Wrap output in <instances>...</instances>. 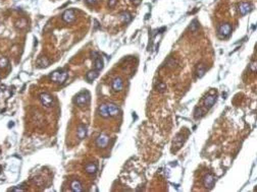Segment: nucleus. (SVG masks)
<instances>
[{
    "mask_svg": "<svg viewBox=\"0 0 257 192\" xmlns=\"http://www.w3.org/2000/svg\"><path fill=\"white\" fill-rule=\"evenodd\" d=\"M50 78L54 82L63 83L66 80V78H68V72H66V71H62V70L54 71L53 73H51Z\"/></svg>",
    "mask_w": 257,
    "mask_h": 192,
    "instance_id": "obj_1",
    "label": "nucleus"
},
{
    "mask_svg": "<svg viewBox=\"0 0 257 192\" xmlns=\"http://www.w3.org/2000/svg\"><path fill=\"white\" fill-rule=\"evenodd\" d=\"M89 100H90V93L88 92H86V90H84V92L80 93L79 95L76 96L75 103L79 106H84L89 102Z\"/></svg>",
    "mask_w": 257,
    "mask_h": 192,
    "instance_id": "obj_2",
    "label": "nucleus"
},
{
    "mask_svg": "<svg viewBox=\"0 0 257 192\" xmlns=\"http://www.w3.org/2000/svg\"><path fill=\"white\" fill-rule=\"evenodd\" d=\"M215 183V177L212 174H206L203 178V185L206 189H211Z\"/></svg>",
    "mask_w": 257,
    "mask_h": 192,
    "instance_id": "obj_3",
    "label": "nucleus"
},
{
    "mask_svg": "<svg viewBox=\"0 0 257 192\" xmlns=\"http://www.w3.org/2000/svg\"><path fill=\"white\" fill-rule=\"evenodd\" d=\"M238 9L241 13V15H245V14L249 13L252 9H253V5L249 2H240Z\"/></svg>",
    "mask_w": 257,
    "mask_h": 192,
    "instance_id": "obj_4",
    "label": "nucleus"
},
{
    "mask_svg": "<svg viewBox=\"0 0 257 192\" xmlns=\"http://www.w3.org/2000/svg\"><path fill=\"white\" fill-rule=\"evenodd\" d=\"M219 34L222 36V38H226V37H228L231 35L232 33V26L228 23L226 24H222L221 26H219Z\"/></svg>",
    "mask_w": 257,
    "mask_h": 192,
    "instance_id": "obj_5",
    "label": "nucleus"
},
{
    "mask_svg": "<svg viewBox=\"0 0 257 192\" xmlns=\"http://www.w3.org/2000/svg\"><path fill=\"white\" fill-rule=\"evenodd\" d=\"M40 100L43 106H45V107H50V106L53 104V98L51 97L49 93H41Z\"/></svg>",
    "mask_w": 257,
    "mask_h": 192,
    "instance_id": "obj_6",
    "label": "nucleus"
},
{
    "mask_svg": "<svg viewBox=\"0 0 257 192\" xmlns=\"http://www.w3.org/2000/svg\"><path fill=\"white\" fill-rule=\"evenodd\" d=\"M97 146L100 147V149H104L108 146V142H109V137L107 136L106 134H100L97 138Z\"/></svg>",
    "mask_w": 257,
    "mask_h": 192,
    "instance_id": "obj_7",
    "label": "nucleus"
},
{
    "mask_svg": "<svg viewBox=\"0 0 257 192\" xmlns=\"http://www.w3.org/2000/svg\"><path fill=\"white\" fill-rule=\"evenodd\" d=\"M75 18H76L75 12H74V10H71V9H68V10L64 11L62 14V19L68 24L73 23V21H75Z\"/></svg>",
    "mask_w": 257,
    "mask_h": 192,
    "instance_id": "obj_8",
    "label": "nucleus"
},
{
    "mask_svg": "<svg viewBox=\"0 0 257 192\" xmlns=\"http://www.w3.org/2000/svg\"><path fill=\"white\" fill-rule=\"evenodd\" d=\"M216 101V95L214 93L213 96L212 95H208L206 98L204 99V106L207 108V109H209V108H211L212 106L214 105V103H215Z\"/></svg>",
    "mask_w": 257,
    "mask_h": 192,
    "instance_id": "obj_9",
    "label": "nucleus"
},
{
    "mask_svg": "<svg viewBox=\"0 0 257 192\" xmlns=\"http://www.w3.org/2000/svg\"><path fill=\"white\" fill-rule=\"evenodd\" d=\"M123 83L122 78L117 77L115 79H113V82H112L113 90H115V92H120V90H123Z\"/></svg>",
    "mask_w": 257,
    "mask_h": 192,
    "instance_id": "obj_10",
    "label": "nucleus"
},
{
    "mask_svg": "<svg viewBox=\"0 0 257 192\" xmlns=\"http://www.w3.org/2000/svg\"><path fill=\"white\" fill-rule=\"evenodd\" d=\"M107 108H108V112H109V116L114 117L120 113V108L114 104H108Z\"/></svg>",
    "mask_w": 257,
    "mask_h": 192,
    "instance_id": "obj_11",
    "label": "nucleus"
},
{
    "mask_svg": "<svg viewBox=\"0 0 257 192\" xmlns=\"http://www.w3.org/2000/svg\"><path fill=\"white\" fill-rule=\"evenodd\" d=\"M98 75H99V70H91L89 71V72L87 73V75H86V78H87V80L89 82H92L94 79H96V78L98 77Z\"/></svg>",
    "mask_w": 257,
    "mask_h": 192,
    "instance_id": "obj_12",
    "label": "nucleus"
},
{
    "mask_svg": "<svg viewBox=\"0 0 257 192\" xmlns=\"http://www.w3.org/2000/svg\"><path fill=\"white\" fill-rule=\"evenodd\" d=\"M99 115L103 118H108L109 116V112H108V108L106 104H102L100 105L99 107Z\"/></svg>",
    "mask_w": 257,
    "mask_h": 192,
    "instance_id": "obj_13",
    "label": "nucleus"
},
{
    "mask_svg": "<svg viewBox=\"0 0 257 192\" xmlns=\"http://www.w3.org/2000/svg\"><path fill=\"white\" fill-rule=\"evenodd\" d=\"M87 134V129H86L85 125H80L78 128V131H77V135L80 139H84Z\"/></svg>",
    "mask_w": 257,
    "mask_h": 192,
    "instance_id": "obj_14",
    "label": "nucleus"
},
{
    "mask_svg": "<svg viewBox=\"0 0 257 192\" xmlns=\"http://www.w3.org/2000/svg\"><path fill=\"white\" fill-rule=\"evenodd\" d=\"M85 171L87 172L88 174L93 175V174L96 173V171H97V166H96L95 164H93V163H89L88 165H86Z\"/></svg>",
    "mask_w": 257,
    "mask_h": 192,
    "instance_id": "obj_15",
    "label": "nucleus"
},
{
    "mask_svg": "<svg viewBox=\"0 0 257 192\" xmlns=\"http://www.w3.org/2000/svg\"><path fill=\"white\" fill-rule=\"evenodd\" d=\"M71 190L75 191V192H81V191H83L82 184H81L79 181H77V180L71 182Z\"/></svg>",
    "mask_w": 257,
    "mask_h": 192,
    "instance_id": "obj_16",
    "label": "nucleus"
},
{
    "mask_svg": "<svg viewBox=\"0 0 257 192\" xmlns=\"http://www.w3.org/2000/svg\"><path fill=\"white\" fill-rule=\"evenodd\" d=\"M205 70H206V68H205L204 64L200 63L199 65H197V68H196V74H197V76H198L199 78L202 77V76L204 75V73H205Z\"/></svg>",
    "mask_w": 257,
    "mask_h": 192,
    "instance_id": "obj_17",
    "label": "nucleus"
},
{
    "mask_svg": "<svg viewBox=\"0 0 257 192\" xmlns=\"http://www.w3.org/2000/svg\"><path fill=\"white\" fill-rule=\"evenodd\" d=\"M26 26H27V21L25 18H19L16 21V26L19 29H25L26 28Z\"/></svg>",
    "mask_w": 257,
    "mask_h": 192,
    "instance_id": "obj_18",
    "label": "nucleus"
},
{
    "mask_svg": "<svg viewBox=\"0 0 257 192\" xmlns=\"http://www.w3.org/2000/svg\"><path fill=\"white\" fill-rule=\"evenodd\" d=\"M120 16H122V19H123V21L125 24H128L130 23V21H131V14L128 13V12H127V11H123L122 14H120Z\"/></svg>",
    "mask_w": 257,
    "mask_h": 192,
    "instance_id": "obj_19",
    "label": "nucleus"
},
{
    "mask_svg": "<svg viewBox=\"0 0 257 192\" xmlns=\"http://www.w3.org/2000/svg\"><path fill=\"white\" fill-rule=\"evenodd\" d=\"M95 67L97 70H101L103 68V61L100 57H98L95 60Z\"/></svg>",
    "mask_w": 257,
    "mask_h": 192,
    "instance_id": "obj_20",
    "label": "nucleus"
},
{
    "mask_svg": "<svg viewBox=\"0 0 257 192\" xmlns=\"http://www.w3.org/2000/svg\"><path fill=\"white\" fill-rule=\"evenodd\" d=\"M8 65V59L6 57H1L0 58V68H4Z\"/></svg>",
    "mask_w": 257,
    "mask_h": 192,
    "instance_id": "obj_21",
    "label": "nucleus"
},
{
    "mask_svg": "<svg viewBox=\"0 0 257 192\" xmlns=\"http://www.w3.org/2000/svg\"><path fill=\"white\" fill-rule=\"evenodd\" d=\"M204 114V111L202 110V108H197L196 110H195V118H200L202 117Z\"/></svg>",
    "mask_w": 257,
    "mask_h": 192,
    "instance_id": "obj_22",
    "label": "nucleus"
},
{
    "mask_svg": "<svg viewBox=\"0 0 257 192\" xmlns=\"http://www.w3.org/2000/svg\"><path fill=\"white\" fill-rule=\"evenodd\" d=\"M38 63H39V64H41L40 66H43V67H46V66L49 64L48 60H47V59H46L45 57H41V58L38 60Z\"/></svg>",
    "mask_w": 257,
    "mask_h": 192,
    "instance_id": "obj_23",
    "label": "nucleus"
},
{
    "mask_svg": "<svg viewBox=\"0 0 257 192\" xmlns=\"http://www.w3.org/2000/svg\"><path fill=\"white\" fill-rule=\"evenodd\" d=\"M166 65L169 66V67H172V66L177 65V62H175V60L174 58H169V61H167V63H166Z\"/></svg>",
    "mask_w": 257,
    "mask_h": 192,
    "instance_id": "obj_24",
    "label": "nucleus"
},
{
    "mask_svg": "<svg viewBox=\"0 0 257 192\" xmlns=\"http://www.w3.org/2000/svg\"><path fill=\"white\" fill-rule=\"evenodd\" d=\"M164 88H165V85L163 82H160L157 85V90H159V92H164Z\"/></svg>",
    "mask_w": 257,
    "mask_h": 192,
    "instance_id": "obj_25",
    "label": "nucleus"
},
{
    "mask_svg": "<svg viewBox=\"0 0 257 192\" xmlns=\"http://www.w3.org/2000/svg\"><path fill=\"white\" fill-rule=\"evenodd\" d=\"M115 4H117V0H109V1H108V6H109L110 8L114 6Z\"/></svg>",
    "mask_w": 257,
    "mask_h": 192,
    "instance_id": "obj_26",
    "label": "nucleus"
},
{
    "mask_svg": "<svg viewBox=\"0 0 257 192\" xmlns=\"http://www.w3.org/2000/svg\"><path fill=\"white\" fill-rule=\"evenodd\" d=\"M87 1L88 4H90V5H93V4H95L96 2H97V0H86Z\"/></svg>",
    "mask_w": 257,
    "mask_h": 192,
    "instance_id": "obj_27",
    "label": "nucleus"
},
{
    "mask_svg": "<svg viewBox=\"0 0 257 192\" xmlns=\"http://www.w3.org/2000/svg\"><path fill=\"white\" fill-rule=\"evenodd\" d=\"M9 191H24V189H21V188H13V189H10Z\"/></svg>",
    "mask_w": 257,
    "mask_h": 192,
    "instance_id": "obj_28",
    "label": "nucleus"
},
{
    "mask_svg": "<svg viewBox=\"0 0 257 192\" xmlns=\"http://www.w3.org/2000/svg\"><path fill=\"white\" fill-rule=\"evenodd\" d=\"M132 2L134 4H136V5H137V4H139L140 2H141V0H132Z\"/></svg>",
    "mask_w": 257,
    "mask_h": 192,
    "instance_id": "obj_29",
    "label": "nucleus"
}]
</instances>
